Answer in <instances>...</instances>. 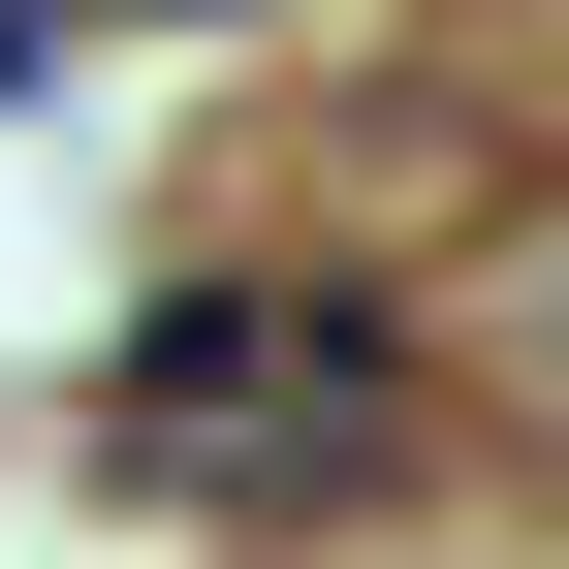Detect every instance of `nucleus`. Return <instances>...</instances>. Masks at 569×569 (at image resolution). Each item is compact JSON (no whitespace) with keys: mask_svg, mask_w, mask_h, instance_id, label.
<instances>
[{"mask_svg":"<svg viewBox=\"0 0 569 569\" xmlns=\"http://www.w3.org/2000/svg\"><path fill=\"white\" fill-rule=\"evenodd\" d=\"M127 443H159V475L380 443V284H159V317H127Z\"/></svg>","mask_w":569,"mask_h":569,"instance_id":"obj_1","label":"nucleus"}]
</instances>
